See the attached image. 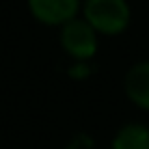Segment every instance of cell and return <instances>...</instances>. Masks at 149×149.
Wrapping results in <instances>:
<instances>
[{
	"mask_svg": "<svg viewBox=\"0 0 149 149\" xmlns=\"http://www.w3.org/2000/svg\"><path fill=\"white\" fill-rule=\"evenodd\" d=\"M28 9L39 22L48 26H65L76 19L80 0H28Z\"/></svg>",
	"mask_w": 149,
	"mask_h": 149,
	"instance_id": "cell-3",
	"label": "cell"
},
{
	"mask_svg": "<svg viewBox=\"0 0 149 149\" xmlns=\"http://www.w3.org/2000/svg\"><path fill=\"white\" fill-rule=\"evenodd\" d=\"M112 149H149V127L141 123L121 127L112 141Z\"/></svg>",
	"mask_w": 149,
	"mask_h": 149,
	"instance_id": "cell-5",
	"label": "cell"
},
{
	"mask_svg": "<svg viewBox=\"0 0 149 149\" xmlns=\"http://www.w3.org/2000/svg\"><path fill=\"white\" fill-rule=\"evenodd\" d=\"M125 93L136 106L149 110V61L134 65L125 76Z\"/></svg>",
	"mask_w": 149,
	"mask_h": 149,
	"instance_id": "cell-4",
	"label": "cell"
},
{
	"mask_svg": "<svg viewBox=\"0 0 149 149\" xmlns=\"http://www.w3.org/2000/svg\"><path fill=\"white\" fill-rule=\"evenodd\" d=\"M61 45L69 56L86 61L97 50V33L86 19H71L61 30Z\"/></svg>",
	"mask_w": 149,
	"mask_h": 149,
	"instance_id": "cell-2",
	"label": "cell"
},
{
	"mask_svg": "<svg viewBox=\"0 0 149 149\" xmlns=\"http://www.w3.org/2000/svg\"><path fill=\"white\" fill-rule=\"evenodd\" d=\"M84 19L95 33L119 35L130 24V7L125 0H86Z\"/></svg>",
	"mask_w": 149,
	"mask_h": 149,
	"instance_id": "cell-1",
	"label": "cell"
}]
</instances>
